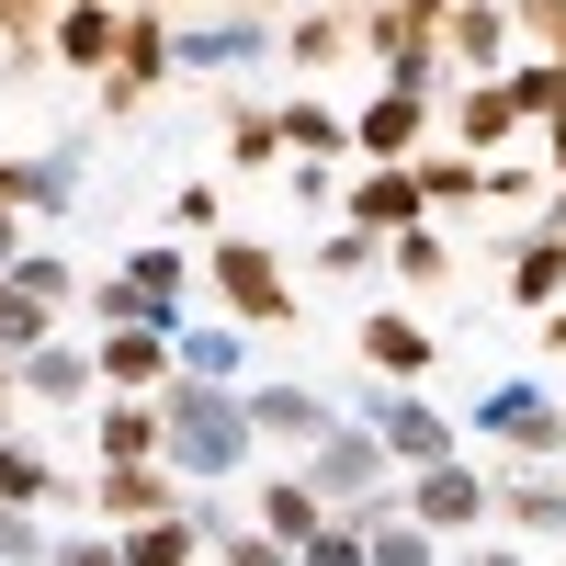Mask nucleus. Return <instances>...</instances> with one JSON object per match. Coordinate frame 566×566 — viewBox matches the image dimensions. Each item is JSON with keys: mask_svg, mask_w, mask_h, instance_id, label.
I'll return each instance as SVG.
<instances>
[{"mask_svg": "<svg viewBox=\"0 0 566 566\" xmlns=\"http://www.w3.org/2000/svg\"><path fill=\"white\" fill-rule=\"evenodd\" d=\"M114 45H125V12H114V0H80V12H57L45 57H57V69H80V80H103V69H114Z\"/></svg>", "mask_w": 566, "mask_h": 566, "instance_id": "412c9836", "label": "nucleus"}, {"mask_svg": "<svg viewBox=\"0 0 566 566\" xmlns=\"http://www.w3.org/2000/svg\"><path fill=\"white\" fill-rule=\"evenodd\" d=\"M306 12H374V0H306Z\"/></svg>", "mask_w": 566, "mask_h": 566, "instance_id": "5fc2aeb1", "label": "nucleus"}, {"mask_svg": "<svg viewBox=\"0 0 566 566\" xmlns=\"http://www.w3.org/2000/svg\"><path fill=\"white\" fill-rule=\"evenodd\" d=\"M57 12H80V0H57Z\"/></svg>", "mask_w": 566, "mask_h": 566, "instance_id": "13d9d810", "label": "nucleus"}, {"mask_svg": "<svg viewBox=\"0 0 566 566\" xmlns=\"http://www.w3.org/2000/svg\"><path fill=\"white\" fill-rule=\"evenodd\" d=\"M295 566H363V533H352V522H328V533L295 544Z\"/></svg>", "mask_w": 566, "mask_h": 566, "instance_id": "37998d69", "label": "nucleus"}, {"mask_svg": "<svg viewBox=\"0 0 566 566\" xmlns=\"http://www.w3.org/2000/svg\"><path fill=\"white\" fill-rule=\"evenodd\" d=\"M250 453H261V442H250L239 386H193V374H170V386H159V464H170L181 488H227Z\"/></svg>", "mask_w": 566, "mask_h": 566, "instance_id": "f257e3e1", "label": "nucleus"}, {"mask_svg": "<svg viewBox=\"0 0 566 566\" xmlns=\"http://www.w3.org/2000/svg\"><path fill=\"white\" fill-rule=\"evenodd\" d=\"M340 227H363V239H408V227H431V205H419L408 170H363L340 193Z\"/></svg>", "mask_w": 566, "mask_h": 566, "instance_id": "2eb2a0df", "label": "nucleus"}, {"mask_svg": "<svg viewBox=\"0 0 566 566\" xmlns=\"http://www.w3.org/2000/svg\"><path fill=\"white\" fill-rule=\"evenodd\" d=\"M91 464H159V397L91 408Z\"/></svg>", "mask_w": 566, "mask_h": 566, "instance_id": "b1692460", "label": "nucleus"}, {"mask_svg": "<svg viewBox=\"0 0 566 566\" xmlns=\"http://www.w3.org/2000/svg\"><path fill=\"white\" fill-rule=\"evenodd\" d=\"M408 181H419V205H488V170L464 159V148H419Z\"/></svg>", "mask_w": 566, "mask_h": 566, "instance_id": "bb28decb", "label": "nucleus"}, {"mask_svg": "<svg viewBox=\"0 0 566 566\" xmlns=\"http://www.w3.org/2000/svg\"><path fill=\"white\" fill-rule=\"evenodd\" d=\"M386 272L408 283V295H442V283H453V239H442V227H408V239H386Z\"/></svg>", "mask_w": 566, "mask_h": 566, "instance_id": "cd10ccee", "label": "nucleus"}, {"mask_svg": "<svg viewBox=\"0 0 566 566\" xmlns=\"http://www.w3.org/2000/svg\"><path fill=\"white\" fill-rule=\"evenodd\" d=\"M533 328H544V352H566V306H544V317H533Z\"/></svg>", "mask_w": 566, "mask_h": 566, "instance_id": "3c124183", "label": "nucleus"}, {"mask_svg": "<svg viewBox=\"0 0 566 566\" xmlns=\"http://www.w3.org/2000/svg\"><path fill=\"white\" fill-rule=\"evenodd\" d=\"M45 566H125V544H114V533H57Z\"/></svg>", "mask_w": 566, "mask_h": 566, "instance_id": "79ce46f5", "label": "nucleus"}, {"mask_svg": "<svg viewBox=\"0 0 566 566\" xmlns=\"http://www.w3.org/2000/svg\"><path fill=\"white\" fill-rule=\"evenodd\" d=\"M45 34H57V0H0V80H34Z\"/></svg>", "mask_w": 566, "mask_h": 566, "instance_id": "a878e982", "label": "nucleus"}, {"mask_svg": "<svg viewBox=\"0 0 566 566\" xmlns=\"http://www.w3.org/2000/svg\"><path fill=\"white\" fill-rule=\"evenodd\" d=\"M442 57H453V80H499L510 69V0H453L442 12Z\"/></svg>", "mask_w": 566, "mask_h": 566, "instance_id": "ddd939ff", "label": "nucleus"}, {"mask_svg": "<svg viewBox=\"0 0 566 566\" xmlns=\"http://www.w3.org/2000/svg\"><path fill=\"white\" fill-rule=\"evenodd\" d=\"M533 148H544V181H566V103H555V114L533 125Z\"/></svg>", "mask_w": 566, "mask_h": 566, "instance_id": "de8ad7c7", "label": "nucleus"}, {"mask_svg": "<svg viewBox=\"0 0 566 566\" xmlns=\"http://www.w3.org/2000/svg\"><path fill=\"white\" fill-rule=\"evenodd\" d=\"M205 566H216V555H205Z\"/></svg>", "mask_w": 566, "mask_h": 566, "instance_id": "052dcab7", "label": "nucleus"}, {"mask_svg": "<svg viewBox=\"0 0 566 566\" xmlns=\"http://www.w3.org/2000/svg\"><path fill=\"white\" fill-rule=\"evenodd\" d=\"M317 272H328V283H374V272H386V239H363V227H328V239H317Z\"/></svg>", "mask_w": 566, "mask_h": 566, "instance_id": "c9c22d12", "label": "nucleus"}, {"mask_svg": "<svg viewBox=\"0 0 566 566\" xmlns=\"http://www.w3.org/2000/svg\"><path fill=\"white\" fill-rule=\"evenodd\" d=\"M510 34H544V45H555V34H566V0H510Z\"/></svg>", "mask_w": 566, "mask_h": 566, "instance_id": "a18cd8bd", "label": "nucleus"}, {"mask_svg": "<svg viewBox=\"0 0 566 566\" xmlns=\"http://www.w3.org/2000/svg\"><path fill=\"white\" fill-rule=\"evenodd\" d=\"M363 566H442V544H431V533H419V522H408V510H386V522H374V533H363Z\"/></svg>", "mask_w": 566, "mask_h": 566, "instance_id": "72a5a7b5", "label": "nucleus"}, {"mask_svg": "<svg viewBox=\"0 0 566 566\" xmlns=\"http://www.w3.org/2000/svg\"><path fill=\"white\" fill-rule=\"evenodd\" d=\"M544 239H566V181H555V193H544Z\"/></svg>", "mask_w": 566, "mask_h": 566, "instance_id": "8fccbe9b", "label": "nucleus"}, {"mask_svg": "<svg viewBox=\"0 0 566 566\" xmlns=\"http://www.w3.org/2000/svg\"><path fill=\"white\" fill-rule=\"evenodd\" d=\"M283 193H295L306 216H340V170L328 159H283Z\"/></svg>", "mask_w": 566, "mask_h": 566, "instance_id": "58836bf2", "label": "nucleus"}, {"mask_svg": "<svg viewBox=\"0 0 566 566\" xmlns=\"http://www.w3.org/2000/svg\"><path fill=\"white\" fill-rule=\"evenodd\" d=\"M12 386L45 397V408H80V397H103V374H91V340H45V352L12 363Z\"/></svg>", "mask_w": 566, "mask_h": 566, "instance_id": "4be33fe9", "label": "nucleus"}, {"mask_svg": "<svg viewBox=\"0 0 566 566\" xmlns=\"http://www.w3.org/2000/svg\"><path fill=\"white\" fill-rule=\"evenodd\" d=\"M442 12H453V0H374V12H352V23H363V57L386 69V57H419V45H442Z\"/></svg>", "mask_w": 566, "mask_h": 566, "instance_id": "a211bd4d", "label": "nucleus"}, {"mask_svg": "<svg viewBox=\"0 0 566 566\" xmlns=\"http://www.w3.org/2000/svg\"><path fill=\"white\" fill-rule=\"evenodd\" d=\"M170 227H227V193H216V181H181V205H170Z\"/></svg>", "mask_w": 566, "mask_h": 566, "instance_id": "c03bdc74", "label": "nucleus"}, {"mask_svg": "<svg viewBox=\"0 0 566 566\" xmlns=\"http://www.w3.org/2000/svg\"><path fill=\"white\" fill-rule=\"evenodd\" d=\"M499 283H510V306H522V317L566 306V239H544V227H533V239H510V250H499Z\"/></svg>", "mask_w": 566, "mask_h": 566, "instance_id": "6ab92c4d", "label": "nucleus"}, {"mask_svg": "<svg viewBox=\"0 0 566 566\" xmlns=\"http://www.w3.org/2000/svg\"><path fill=\"white\" fill-rule=\"evenodd\" d=\"M0 283H23V295H34V306H57V317L80 306V272H69L57 250H23V261H12V272H0Z\"/></svg>", "mask_w": 566, "mask_h": 566, "instance_id": "e433bc0d", "label": "nucleus"}, {"mask_svg": "<svg viewBox=\"0 0 566 566\" xmlns=\"http://www.w3.org/2000/svg\"><path fill=\"white\" fill-rule=\"evenodd\" d=\"M476 431H488L510 464H555V453H566V397L533 386V374H499V386L476 397Z\"/></svg>", "mask_w": 566, "mask_h": 566, "instance_id": "7ed1b4c3", "label": "nucleus"}, {"mask_svg": "<svg viewBox=\"0 0 566 566\" xmlns=\"http://www.w3.org/2000/svg\"><path fill=\"white\" fill-rule=\"evenodd\" d=\"M114 544H125V566H205V544H193V522H181V510H170V522L114 533Z\"/></svg>", "mask_w": 566, "mask_h": 566, "instance_id": "7c9ffc66", "label": "nucleus"}, {"mask_svg": "<svg viewBox=\"0 0 566 566\" xmlns=\"http://www.w3.org/2000/svg\"><path fill=\"white\" fill-rule=\"evenodd\" d=\"M363 363H374V386H419L442 363V328H419L408 306H374L363 317Z\"/></svg>", "mask_w": 566, "mask_h": 566, "instance_id": "f8f14e48", "label": "nucleus"}, {"mask_svg": "<svg viewBox=\"0 0 566 566\" xmlns=\"http://www.w3.org/2000/svg\"><path fill=\"white\" fill-rule=\"evenodd\" d=\"M239 363H250V328H227V317L170 328V374H193V386H239Z\"/></svg>", "mask_w": 566, "mask_h": 566, "instance_id": "aec40b11", "label": "nucleus"}, {"mask_svg": "<svg viewBox=\"0 0 566 566\" xmlns=\"http://www.w3.org/2000/svg\"><path fill=\"white\" fill-rule=\"evenodd\" d=\"M397 510L431 544H476V522H488V464H464V453L453 464H419V476L397 488Z\"/></svg>", "mask_w": 566, "mask_h": 566, "instance_id": "20e7f679", "label": "nucleus"}, {"mask_svg": "<svg viewBox=\"0 0 566 566\" xmlns=\"http://www.w3.org/2000/svg\"><path fill=\"white\" fill-rule=\"evenodd\" d=\"M419 148H431V103H408V91H374L352 114V159L363 170H408Z\"/></svg>", "mask_w": 566, "mask_h": 566, "instance_id": "9b49d317", "label": "nucleus"}, {"mask_svg": "<svg viewBox=\"0 0 566 566\" xmlns=\"http://www.w3.org/2000/svg\"><path fill=\"white\" fill-rule=\"evenodd\" d=\"M544 57H555V69H566V34H555V45H544Z\"/></svg>", "mask_w": 566, "mask_h": 566, "instance_id": "4d7b16f0", "label": "nucleus"}, {"mask_svg": "<svg viewBox=\"0 0 566 566\" xmlns=\"http://www.w3.org/2000/svg\"><path fill=\"white\" fill-rule=\"evenodd\" d=\"M272 136H283V159H328V170L352 159V114H328L317 91H295V103H272Z\"/></svg>", "mask_w": 566, "mask_h": 566, "instance_id": "5701e85b", "label": "nucleus"}, {"mask_svg": "<svg viewBox=\"0 0 566 566\" xmlns=\"http://www.w3.org/2000/svg\"><path fill=\"white\" fill-rule=\"evenodd\" d=\"M488 510L510 522V544H566V476H555V464H499Z\"/></svg>", "mask_w": 566, "mask_h": 566, "instance_id": "1a4fd4ad", "label": "nucleus"}, {"mask_svg": "<svg viewBox=\"0 0 566 566\" xmlns=\"http://www.w3.org/2000/svg\"><path fill=\"white\" fill-rule=\"evenodd\" d=\"M45 544H57V533H45L34 510H0V566H45Z\"/></svg>", "mask_w": 566, "mask_h": 566, "instance_id": "ea45409f", "label": "nucleus"}, {"mask_svg": "<svg viewBox=\"0 0 566 566\" xmlns=\"http://www.w3.org/2000/svg\"><path fill=\"white\" fill-rule=\"evenodd\" d=\"M57 340V306H34L23 283H0V363H23V352H45Z\"/></svg>", "mask_w": 566, "mask_h": 566, "instance_id": "2f4dec72", "label": "nucleus"}, {"mask_svg": "<svg viewBox=\"0 0 566 566\" xmlns=\"http://www.w3.org/2000/svg\"><path fill=\"white\" fill-rule=\"evenodd\" d=\"M12 397H23V386H12V363H0V419H12ZM0 442H12V431H0Z\"/></svg>", "mask_w": 566, "mask_h": 566, "instance_id": "864d4df0", "label": "nucleus"}, {"mask_svg": "<svg viewBox=\"0 0 566 566\" xmlns=\"http://www.w3.org/2000/svg\"><path fill=\"white\" fill-rule=\"evenodd\" d=\"M363 431L386 442V464H408V476H419V464H453V419L419 386H363Z\"/></svg>", "mask_w": 566, "mask_h": 566, "instance_id": "39448f33", "label": "nucleus"}, {"mask_svg": "<svg viewBox=\"0 0 566 566\" xmlns=\"http://www.w3.org/2000/svg\"><path fill=\"white\" fill-rule=\"evenodd\" d=\"M239 408H250V442H272V453H317L328 431H340V408H328L317 386H295V374H272V386H239Z\"/></svg>", "mask_w": 566, "mask_h": 566, "instance_id": "0eeeda50", "label": "nucleus"}, {"mask_svg": "<svg viewBox=\"0 0 566 566\" xmlns=\"http://www.w3.org/2000/svg\"><path fill=\"white\" fill-rule=\"evenodd\" d=\"M125 283H136V295H159V306H181V295H193V261H181L170 239H148V250L125 261Z\"/></svg>", "mask_w": 566, "mask_h": 566, "instance_id": "f704fd0d", "label": "nucleus"}, {"mask_svg": "<svg viewBox=\"0 0 566 566\" xmlns=\"http://www.w3.org/2000/svg\"><path fill=\"white\" fill-rule=\"evenodd\" d=\"M442 566H533L522 544H442Z\"/></svg>", "mask_w": 566, "mask_h": 566, "instance_id": "49530a36", "label": "nucleus"}, {"mask_svg": "<svg viewBox=\"0 0 566 566\" xmlns=\"http://www.w3.org/2000/svg\"><path fill=\"white\" fill-rule=\"evenodd\" d=\"M170 80V23L159 12H125V45H114V69L91 80V114L125 125V114H148V91Z\"/></svg>", "mask_w": 566, "mask_h": 566, "instance_id": "423d86ee", "label": "nucleus"}, {"mask_svg": "<svg viewBox=\"0 0 566 566\" xmlns=\"http://www.w3.org/2000/svg\"><path fill=\"white\" fill-rule=\"evenodd\" d=\"M488 205H499V216H522V205H544V170H533L522 148H510V159H488Z\"/></svg>", "mask_w": 566, "mask_h": 566, "instance_id": "4c0bfd02", "label": "nucleus"}, {"mask_svg": "<svg viewBox=\"0 0 566 566\" xmlns=\"http://www.w3.org/2000/svg\"><path fill=\"white\" fill-rule=\"evenodd\" d=\"M170 510H181V476H170V464H91V522L136 533V522H170Z\"/></svg>", "mask_w": 566, "mask_h": 566, "instance_id": "9d476101", "label": "nucleus"}, {"mask_svg": "<svg viewBox=\"0 0 566 566\" xmlns=\"http://www.w3.org/2000/svg\"><path fill=\"white\" fill-rule=\"evenodd\" d=\"M453 148L476 159V170L522 148V114H510V91H499V80H453Z\"/></svg>", "mask_w": 566, "mask_h": 566, "instance_id": "4468645a", "label": "nucleus"}, {"mask_svg": "<svg viewBox=\"0 0 566 566\" xmlns=\"http://www.w3.org/2000/svg\"><path fill=\"white\" fill-rule=\"evenodd\" d=\"M272 57H283V69H306V80H328V69H352V57H363V23H352V12H295V23L272 34Z\"/></svg>", "mask_w": 566, "mask_h": 566, "instance_id": "f3484780", "label": "nucleus"}, {"mask_svg": "<svg viewBox=\"0 0 566 566\" xmlns=\"http://www.w3.org/2000/svg\"><path fill=\"white\" fill-rule=\"evenodd\" d=\"M80 159H91V136L34 148V216H80Z\"/></svg>", "mask_w": 566, "mask_h": 566, "instance_id": "c85d7f7f", "label": "nucleus"}, {"mask_svg": "<svg viewBox=\"0 0 566 566\" xmlns=\"http://www.w3.org/2000/svg\"><path fill=\"white\" fill-rule=\"evenodd\" d=\"M91 374H103V397H159L170 386V340L159 328H114V340H91Z\"/></svg>", "mask_w": 566, "mask_h": 566, "instance_id": "dca6fc26", "label": "nucleus"}, {"mask_svg": "<svg viewBox=\"0 0 566 566\" xmlns=\"http://www.w3.org/2000/svg\"><path fill=\"white\" fill-rule=\"evenodd\" d=\"M250 57H272V12H250V0H227L216 23H170V69L227 80V69H250Z\"/></svg>", "mask_w": 566, "mask_h": 566, "instance_id": "6e6552de", "label": "nucleus"}, {"mask_svg": "<svg viewBox=\"0 0 566 566\" xmlns=\"http://www.w3.org/2000/svg\"><path fill=\"white\" fill-rule=\"evenodd\" d=\"M283 136H272V103H227V170H272Z\"/></svg>", "mask_w": 566, "mask_h": 566, "instance_id": "473e14b6", "label": "nucleus"}, {"mask_svg": "<svg viewBox=\"0 0 566 566\" xmlns=\"http://www.w3.org/2000/svg\"><path fill=\"white\" fill-rule=\"evenodd\" d=\"M205 283H216L227 328H250V340H272V328H295V272H283V261H272L261 239H216Z\"/></svg>", "mask_w": 566, "mask_h": 566, "instance_id": "f03ea898", "label": "nucleus"}, {"mask_svg": "<svg viewBox=\"0 0 566 566\" xmlns=\"http://www.w3.org/2000/svg\"><path fill=\"white\" fill-rule=\"evenodd\" d=\"M34 205V159H0V216H23Z\"/></svg>", "mask_w": 566, "mask_h": 566, "instance_id": "09e8293b", "label": "nucleus"}, {"mask_svg": "<svg viewBox=\"0 0 566 566\" xmlns=\"http://www.w3.org/2000/svg\"><path fill=\"white\" fill-rule=\"evenodd\" d=\"M216 566H295V544H272V533L250 522V533H227V544H216Z\"/></svg>", "mask_w": 566, "mask_h": 566, "instance_id": "a19ab883", "label": "nucleus"}, {"mask_svg": "<svg viewBox=\"0 0 566 566\" xmlns=\"http://www.w3.org/2000/svg\"><path fill=\"white\" fill-rule=\"evenodd\" d=\"M114 12H159V23H170V0H114Z\"/></svg>", "mask_w": 566, "mask_h": 566, "instance_id": "6e6d98bb", "label": "nucleus"}, {"mask_svg": "<svg viewBox=\"0 0 566 566\" xmlns=\"http://www.w3.org/2000/svg\"><path fill=\"white\" fill-rule=\"evenodd\" d=\"M499 91H510V114H522V136H533V125L566 103V69H555V57H510V69H499Z\"/></svg>", "mask_w": 566, "mask_h": 566, "instance_id": "c756f323", "label": "nucleus"}, {"mask_svg": "<svg viewBox=\"0 0 566 566\" xmlns=\"http://www.w3.org/2000/svg\"><path fill=\"white\" fill-rule=\"evenodd\" d=\"M12 261H23V227H12V216H0V272H12Z\"/></svg>", "mask_w": 566, "mask_h": 566, "instance_id": "603ef678", "label": "nucleus"}, {"mask_svg": "<svg viewBox=\"0 0 566 566\" xmlns=\"http://www.w3.org/2000/svg\"><path fill=\"white\" fill-rule=\"evenodd\" d=\"M250 12H272V0H250Z\"/></svg>", "mask_w": 566, "mask_h": 566, "instance_id": "bf43d9fd", "label": "nucleus"}, {"mask_svg": "<svg viewBox=\"0 0 566 566\" xmlns=\"http://www.w3.org/2000/svg\"><path fill=\"white\" fill-rule=\"evenodd\" d=\"M250 522H261L272 544H306V533H328V510H317L306 476H261V488H250Z\"/></svg>", "mask_w": 566, "mask_h": 566, "instance_id": "393cba45", "label": "nucleus"}]
</instances>
